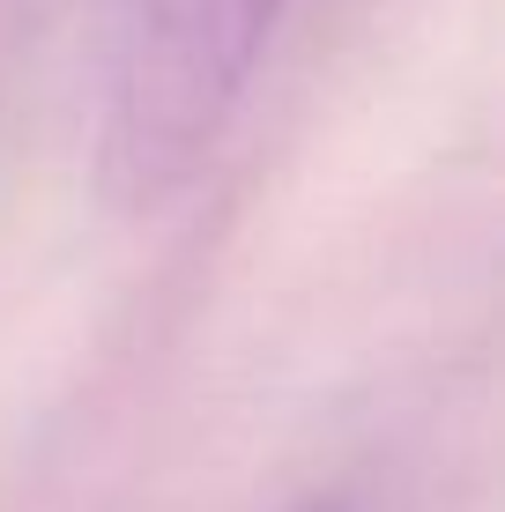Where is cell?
Segmentation results:
<instances>
[{
    "label": "cell",
    "mask_w": 505,
    "mask_h": 512,
    "mask_svg": "<svg viewBox=\"0 0 505 512\" xmlns=\"http://www.w3.org/2000/svg\"><path fill=\"white\" fill-rule=\"evenodd\" d=\"M305 512H335V505H305Z\"/></svg>",
    "instance_id": "cell-2"
},
{
    "label": "cell",
    "mask_w": 505,
    "mask_h": 512,
    "mask_svg": "<svg viewBox=\"0 0 505 512\" xmlns=\"http://www.w3.org/2000/svg\"><path fill=\"white\" fill-rule=\"evenodd\" d=\"M298 0H134L119 38L104 171L119 193L156 201L238 119Z\"/></svg>",
    "instance_id": "cell-1"
}]
</instances>
